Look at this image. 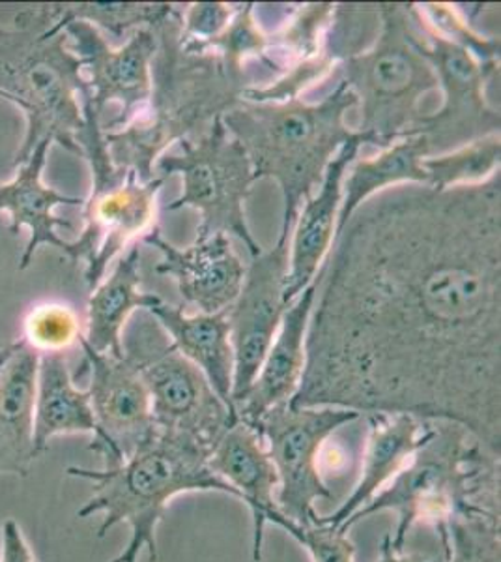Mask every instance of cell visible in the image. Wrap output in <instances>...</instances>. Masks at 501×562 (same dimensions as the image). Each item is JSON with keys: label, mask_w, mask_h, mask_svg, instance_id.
I'll return each instance as SVG.
<instances>
[{"label": "cell", "mask_w": 501, "mask_h": 562, "mask_svg": "<svg viewBox=\"0 0 501 562\" xmlns=\"http://www.w3.org/2000/svg\"><path fill=\"white\" fill-rule=\"evenodd\" d=\"M178 148L180 153L163 154L158 161L161 179L180 175L184 186L169 211L191 206L201 216L197 240L223 233L240 238L251 257L259 256L261 244L251 235L243 211L254 182L253 169L240 143L217 119L197 139L180 140Z\"/></svg>", "instance_id": "9c48e42d"}, {"label": "cell", "mask_w": 501, "mask_h": 562, "mask_svg": "<svg viewBox=\"0 0 501 562\" xmlns=\"http://www.w3.org/2000/svg\"><path fill=\"white\" fill-rule=\"evenodd\" d=\"M0 532V562H39L15 519H7Z\"/></svg>", "instance_id": "e575fe53"}, {"label": "cell", "mask_w": 501, "mask_h": 562, "mask_svg": "<svg viewBox=\"0 0 501 562\" xmlns=\"http://www.w3.org/2000/svg\"><path fill=\"white\" fill-rule=\"evenodd\" d=\"M23 330V341L38 355L64 352L83 338L76 310L55 302L32 307L25 317Z\"/></svg>", "instance_id": "f1b7e54d"}, {"label": "cell", "mask_w": 501, "mask_h": 562, "mask_svg": "<svg viewBox=\"0 0 501 562\" xmlns=\"http://www.w3.org/2000/svg\"><path fill=\"white\" fill-rule=\"evenodd\" d=\"M317 296V280L286 307L280 330L273 339L261 371L246 397L236 405L238 420L253 428L262 416L291 403L301 384L305 371V341L312 306Z\"/></svg>", "instance_id": "ffe728a7"}, {"label": "cell", "mask_w": 501, "mask_h": 562, "mask_svg": "<svg viewBox=\"0 0 501 562\" xmlns=\"http://www.w3.org/2000/svg\"><path fill=\"white\" fill-rule=\"evenodd\" d=\"M143 240L161 251L163 261L156 267V272L177 281L178 293L185 304L208 315L225 312L235 304L246 267L232 248L229 235L216 233L204 240H195L185 249L172 246L158 229L147 233Z\"/></svg>", "instance_id": "2e32d148"}, {"label": "cell", "mask_w": 501, "mask_h": 562, "mask_svg": "<svg viewBox=\"0 0 501 562\" xmlns=\"http://www.w3.org/2000/svg\"><path fill=\"white\" fill-rule=\"evenodd\" d=\"M431 156L425 135H408L395 140L371 160L355 161L343 184V201L337 216V233L349 224L350 217L375 193L399 184H429L423 161Z\"/></svg>", "instance_id": "484cf974"}, {"label": "cell", "mask_w": 501, "mask_h": 562, "mask_svg": "<svg viewBox=\"0 0 501 562\" xmlns=\"http://www.w3.org/2000/svg\"><path fill=\"white\" fill-rule=\"evenodd\" d=\"M500 182L397 186L352 214L293 407L453 422L500 458Z\"/></svg>", "instance_id": "6da1fadb"}, {"label": "cell", "mask_w": 501, "mask_h": 562, "mask_svg": "<svg viewBox=\"0 0 501 562\" xmlns=\"http://www.w3.org/2000/svg\"><path fill=\"white\" fill-rule=\"evenodd\" d=\"M380 33L365 52L344 60L343 83L360 103V128L371 145L386 148L415 135L421 100L439 89V77L423 53L413 4H378Z\"/></svg>", "instance_id": "52a82bcc"}, {"label": "cell", "mask_w": 501, "mask_h": 562, "mask_svg": "<svg viewBox=\"0 0 501 562\" xmlns=\"http://www.w3.org/2000/svg\"><path fill=\"white\" fill-rule=\"evenodd\" d=\"M71 52L83 63L89 97L83 102L103 124V113L111 103L121 105L115 121L103 132H116L127 126L147 108L152 94V63L158 52L156 26L135 31L126 44L113 47L95 26L84 21H68L62 25Z\"/></svg>", "instance_id": "4fadbf2b"}, {"label": "cell", "mask_w": 501, "mask_h": 562, "mask_svg": "<svg viewBox=\"0 0 501 562\" xmlns=\"http://www.w3.org/2000/svg\"><path fill=\"white\" fill-rule=\"evenodd\" d=\"M470 508L500 512V458L490 454L463 426L431 422V437L380 493L341 527L380 512L397 514L391 546L402 553L418 521L431 524L444 542L447 525Z\"/></svg>", "instance_id": "8992f818"}, {"label": "cell", "mask_w": 501, "mask_h": 562, "mask_svg": "<svg viewBox=\"0 0 501 562\" xmlns=\"http://www.w3.org/2000/svg\"><path fill=\"white\" fill-rule=\"evenodd\" d=\"M352 90L341 81L322 102L241 100L221 116L225 128L248 154L254 180L273 179L285 201L281 231L293 233L299 209L324 179L339 150L357 137L344 115L354 108Z\"/></svg>", "instance_id": "277c9868"}, {"label": "cell", "mask_w": 501, "mask_h": 562, "mask_svg": "<svg viewBox=\"0 0 501 562\" xmlns=\"http://www.w3.org/2000/svg\"><path fill=\"white\" fill-rule=\"evenodd\" d=\"M235 12V7L223 2L191 4L182 15V33L195 44H208L209 40L217 38L227 29Z\"/></svg>", "instance_id": "836d02e7"}, {"label": "cell", "mask_w": 501, "mask_h": 562, "mask_svg": "<svg viewBox=\"0 0 501 562\" xmlns=\"http://www.w3.org/2000/svg\"><path fill=\"white\" fill-rule=\"evenodd\" d=\"M52 20L62 26L68 21H84L105 33L122 38L139 29L158 26L171 15L172 4H143V2H58L45 4Z\"/></svg>", "instance_id": "4316f807"}, {"label": "cell", "mask_w": 501, "mask_h": 562, "mask_svg": "<svg viewBox=\"0 0 501 562\" xmlns=\"http://www.w3.org/2000/svg\"><path fill=\"white\" fill-rule=\"evenodd\" d=\"M333 10V4H307L299 8L296 18L286 25L285 33L281 34V45L294 63L322 53V33L330 25Z\"/></svg>", "instance_id": "d6a6232c"}, {"label": "cell", "mask_w": 501, "mask_h": 562, "mask_svg": "<svg viewBox=\"0 0 501 562\" xmlns=\"http://www.w3.org/2000/svg\"><path fill=\"white\" fill-rule=\"evenodd\" d=\"M95 434L89 392L79 390L64 352L39 355L34 400V445L42 454L55 437Z\"/></svg>", "instance_id": "d4e9b609"}, {"label": "cell", "mask_w": 501, "mask_h": 562, "mask_svg": "<svg viewBox=\"0 0 501 562\" xmlns=\"http://www.w3.org/2000/svg\"><path fill=\"white\" fill-rule=\"evenodd\" d=\"M209 450L198 442L156 434L134 454L109 461L103 469L71 465L68 476L92 482L94 495L77 510L84 519L103 514L98 538L107 537L116 525L129 527V542L111 562H139L147 550L150 561L158 562V527L174 498L185 493H223L238 501L232 490L212 473Z\"/></svg>", "instance_id": "3957f363"}, {"label": "cell", "mask_w": 501, "mask_h": 562, "mask_svg": "<svg viewBox=\"0 0 501 562\" xmlns=\"http://www.w3.org/2000/svg\"><path fill=\"white\" fill-rule=\"evenodd\" d=\"M90 371L89 397L95 434L90 450L103 461L134 454L156 434L152 402L139 370L126 357L94 351L79 339Z\"/></svg>", "instance_id": "9a60e30c"}, {"label": "cell", "mask_w": 501, "mask_h": 562, "mask_svg": "<svg viewBox=\"0 0 501 562\" xmlns=\"http://www.w3.org/2000/svg\"><path fill=\"white\" fill-rule=\"evenodd\" d=\"M360 134V132H357ZM368 143L367 135L360 134L346 143L328 169L317 193L304 203V211L296 217L293 243L288 251V274H286L283 302L288 307L317 278L335 238L337 216L343 201V180L350 164L362 145ZM371 145V143H368Z\"/></svg>", "instance_id": "e0dca14e"}, {"label": "cell", "mask_w": 501, "mask_h": 562, "mask_svg": "<svg viewBox=\"0 0 501 562\" xmlns=\"http://www.w3.org/2000/svg\"><path fill=\"white\" fill-rule=\"evenodd\" d=\"M39 355L25 341H15L0 370V476L25 479L38 458L34 445V400Z\"/></svg>", "instance_id": "7402d4cb"}, {"label": "cell", "mask_w": 501, "mask_h": 562, "mask_svg": "<svg viewBox=\"0 0 501 562\" xmlns=\"http://www.w3.org/2000/svg\"><path fill=\"white\" fill-rule=\"evenodd\" d=\"M291 237L293 233L281 231L280 240L272 249L251 257L240 294L229 307L230 344L235 352V409L259 375L285 314L283 294Z\"/></svg>", "instance_id": "5bb4252c"}, {"label": "cell", "mask_w": 501, "mask_h": 562, "mask_svg": "<svg viewBox=\"0 0 501 562\" xmlns=\"http://www.w3.org/2000/svg\"><path fill=\"white\" fill-rule=\"evenodd\" d=\"M266 525L280 527L299 546H304L312 562H355L354 543L349 532L326 524L299 525L285 518L281 512H273L266 518Z\"/></svg>", "instance_id": "4dcf8cb0"}, {"label": "cell", "mask_w": 501, "mask_h": 562, "mask_svg": "<svg viewBox=\"0 0 501 562\" xmlns=\"http://www.w3.org/2000/svg\"><path fill=\"white\" fill-rule=\"evenodd\" d=\"M500 134L468 143L449 154L429 156L423 161L429 186L434 190H449L457 186L481 184L500 173Z\"/></svg>", "instance_id": "83f0119b"}, {"label": "cell", "mask_w": 501, "mask_h": 562, "mask_svg": "<svg viewBox=\"0 0 501 562\" xmlns=\"http://www.w3.org/2000/svg\"><path fill=\"white\" fill-rule=\"evenodd\" d=\"M13 347H15V344L4 347V349H0V370L4 368V364H7L8 358H10V355L13 352Z\"/></svg>", "instance_id": "8d00e7d4"}, {"label": "cell", "mask_w": 501, "mask_h": 562, "mask_svg": "<svg viewBox=\"0 0 501 562\" xmlns=\"http://www.w3.org/2000/svg\"><path fill=\"white\" fill-rule=\"evenodd\" d=\"M158 52L152 63V94L147 108L127 126L105 132L113 164L134 171L143 182L153 177V161L167 148L206 132L212 122L241 102L243 71L182 33L177 8L158 26Z\"/></svg>", "instance_id": "7a4b0ae2"}, {"label": "cell", "mask_w": 501, "mask_h": 562, "mask_svg": "<svg viewBox=\"0 0 501 562\" xmlns=\"http://www.w3.org/2000/svg\"><path fill=\"white\" fill-rule=\"evenodd\" d=\"M337 63H333L324 52L318 53L315 57L294 63L275 83L266 85L262 89L248 87L243 90L241 100L254 103H280L298 100L304 90L318 83L320 79H324L326 74Z\"/></svg>", "instance_id": "1f68e13d"}, {"label": "cell", "mask_w": 501, "mask_h": 562, "mask_svg": "<svg viewBox=\"0 0 501 562\" xmlns=\"http://www.w3.org/2000/svg\"><path fill=\"white\" fill-rule=\"evenodd\" d=\"M122 355L147 384L159 431L185 437L212 452L219 437L238 420L203 371L172 346L152 315H135L122 338Z\"/></svg>", "instance_id": "ba28073f"}, {"label": "cell", "mask_w": 501, "mask_h": 562, "mask_svg": "<svg viewBox=\"0 0 501 562\" xmlns=\"http://www.w3.org/2000/svg\"><path fill=\"white\" fill-rule=\"evenodd\" d=\"M429 437L431 422L419 420L412 415H371L367 450L354 492L333 514L326 518L318 516V524L341 529L397 476Z\"/></svg>", "instance_id": "44dd1931"}, {"label": "cell", "mask_w": 501, "mask_h": 562, "mask_svg": "<svg viewBox=\"0 0 501 562\" xmlns=\"http://www.w3.org/2000/svg\"><path fill=\"white\" fill-rule=\"evenodd\" d=\"M209 469L248 506L253 519V561L262 562L266 518L277 508L280 479L257 429L236 420L208 458Z\"/></svg>", "instance_id": "d6986e66"}, {"label": "cell", "mask_w": 501, "mask_h": 562, "mask_svg": "<svg viewBox=\"0 0 501 562\" xmlns=\"http://www.w3.org/2000/svg\"><path fill=\"white\" fill-rule=\"evenodd\" d=\"M253 13L254 4L236 8L235 15L227 29L217 38L209 40L208 44L201 45V47L217 53L225 63H229L236 70L243 71L241 65L249 57L261 58L272 68L273 63L267 57L266 34H262Z\"/></svg>", "instance_id": "f546056e"}, {"label": "cell", "mask_w": 501, "mask_h": 562, "mask_svg": "<svg viewBox=\"0 0 501 562\" xmlns=\"http://www.w3.org/2000/svg\"><path fill=\"white\" fill-rule=\"evenodd\" d=\"M423 53L444 89V105L421 119L415 135H425L431 156L453 145L500 134V109L490 108L489 87L500 81V63H481L463 45L436 33L415 8Z\"/></svg>", "instance_id": "8fae6325"}, {"label": "cell", "mask_w": 501, "mask_h": 562, "mask_svg": "<svg viewBox=\"0 0 501 562\" xmlns=\"http://www.w3.org/2000/svg\"><path fill=\"white\" fill-rule=\"evenodd\" d=\"M148 314L158 321L167 336H171L178 352L203 371L217 396L236 413L232 403L235 352L230 344L229 310L212 315H187L182 307L161 301L150 307Z\"/></svg>", "instance_id": "603a6c76"}, {"label": "cell", "mask_w": 501, "mask_h": 562, "mask_svg": "<svg viewBox=\"0 0 501 562\" xmlns=\"http://www.w3.org/2000/svg\"><path fill=\"white\" fill-rule=\"evenodd\" d=\"M53 140H39L31 156L18 166V173L10 182L0 184V212L10 214L8 231L13 237L21 229H29V243L21 256L20 270L31 267L39 246H52L70 257L71 243L58 235V227L73 229L68 220L55 216L57 206H81L83 199L70 198L44 184V169Z\"/></svg>", "instance_id": "ac0fdd59"}, {"label": "cell", "mask_w": 501, "mask_h": 562, "mask_svg": "<svg viewBox=\"0 0 501 562\" xmlns=\"http://www.w3.org/2000/svg\"><path fill=\"white\" fill-rule=\"evenodd\" d=\"M139 244H132L127 254L118 259L113 272L102 280L89 299L87 334L83 339L94 351L107 352L113 357L122 355V333L135 310L156 306L163 299L158 294L140 291Z\"/></svg>", "instance_id": "cb8c5ba5"}, {"label": "cell", "mask_w": 501, "mask_h": 562, "mask_svg": "<svg viewBox=\"0 0 501 562\" xmlns=\"http://www.w3.org/2000/svg\"><path fill=\"white\" fill-rule=\"evenodd\" d=\"M360 413L341 407H275L253 428L266 445L280 479L277 508L294 524H315L317 503L331 498L318 458L326 441L339 429L360 418Z\"/></svg>", "instance_id": "30bf717a"}, {"label": "cell", "mask_w": 501, "mask_h": 562, "mask_svg": "<svg viewBox=\"0 0 501 562\" xmlns=\"http://www.w3.org/2000/svg\"><path fill=\"white\" fill-rule=\"evenodd\" d=\"M84 97L89 87L83 63L45 4L25 8L12 26H0V98L20 109L26 121L13 166L26 161L44 139L81 156L77 139L87 128Z\"/></svg>", "instance_id": "5b68a950"}, {"label": "cell", "mask_w": 501, "mask_h": 562, "mask_svg": "<svg viewBox=\"0 0 501 562\" xmlns=\"http://www.w3.org/2000/svg\"><path fill=\"white\" fill-rule=\"evenodd\" d=\"M376 562H451L447 557H426L419 555V553H407V551L394 550V546H391V535H386L384 540H382V553L380 559Z\"/></svg>", "instance_id": "d590c367"}, {"label": "cell", "mask_w": 501, "mask_h": 562, "mask_svg": "<svg viewBox=\"0 0 501 562\" xmlns=\"http://www.w3.org/2000/svg\"><path fill=\"white\" fill-rule=\"evenodd\" d=\"M90 173L92 193L83 203L84 229L71 243L70 259L87 262L84 280L92 293L113 259L152 225L156 198L166 180L156 177L143 182L134 171L116 166Z\"/></svg>", "instance_id": "7c38bea8"}]
</instances>
